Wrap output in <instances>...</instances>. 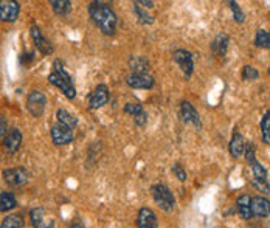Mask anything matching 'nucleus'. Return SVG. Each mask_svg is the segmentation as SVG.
<instances>
[{"label": "nucleus", "instance_id": "nucleus-1", "mask_svg": "<svg viewBox=\"0 0 270 228\" xmlns=\"http://www.w3.org/2000/svg\"><path fill=\"white\" fill-rule=\"evenodd\" d=\"M89 14L93 22L99 27L104 34H114L117 28V14L114 10L102 2H92L89 7Z\"/></svg>", "mask_w": 270, "mask_h": 228}, {"label": "nucleus", "instance_id": "nucleus-2", "mask_svg": "<svg viewBox=\"0 0 270 228\" xmlns=\"http://www.w3.org/2000/svg\"><path fill=\"white\" fill-rule=\"evenodd\" d=\"M48 82L58 87L62 93H64L69 99H73L76 96V89L73 86V79L64 69V64L56 59L53 64V72L48 75Z\"/></svg>", "mask_w": 270, "mask_h": 228}, {"label": "nucleus", "instance_id": "nucleus-3", "mask_svg": "<svg viewBox=\"0 0 270 228\" xmlns=\"http://www.w3.org/2000/svg\"><path fill=\"white\" fill-rule=\"evenodd\" d=\"M151 193H152L154 200L157 202V205L160 206L161 210L168 211V213L174 210V205H176L174 196H173V193L168 188H166L165 185H161V183L154 185L152 188H151Z\"/></svg>", "mask_w": 270, "mask_h": 228}, {"label": "nucleus", "instance_id": "nucleus-4", "mask_svg": "<svg viewBox=\"0 0 270 228\" xmlns=\"http://www.w3.org/2000/svg\"><path fill=\"white\" fill-rule=\"evenodd\" d=\"M45 104H47V98L44 93H40L37 90L31 92L27 98V109L30 110V113L33 117H40L45 110Z\"/></svg>", "mask_w": 270, "mask_h": 228}, {"label": "nucleus", "instance_id": "nucleus-5", "mask_svg": "<svg viewBox=\"0 0 270 228\" xmlns=\"http://www.w3.org/2000/svg\"><path fill=\"white\" fill-rule=\"evenodd\" d=\"M20 13V5L16 0H0V20L14 22Z\"/></svg>", "mask_w": 270, "mask_h": 228}, {"label": "nucleus", "instance_id": "nucleus-6", "mask_svg": "<svg viewBox=\"0 0 270 228\" xmlns=\"http://www.w3.org/2000/svg\"><path fill=\"white\" fill-rule=\"evenodd\" d=\"M4 180L11 186H22L28 182V173L22 166L10 168L4 171Z\"/></svg>", "mask_w": 270, "mask_h": 228}, {"label": "nucleus", "instance_id": "nucleus-7", "mask_svg": "<svg viewBox=\"0 0 270 228\" xmlns=\"http://www.w3.org/2000/svg\"><path fill=\"white\" fill-rule=\"evenodd\" d=\"M180 118L185 121V123H190L193 126H196L197 129L202 128V121H200V117L197 113V110L194 109V106L188 101H182L180 102Z\"/></svg>", "mask_w": 270, "mask_h": 228}, {"label": "nucleus", "instance_id": "nucleus-8", "mask_svg": "<svg viewBox=\"0 0 270 228\" xmlns=\"http://www.w3.org/2000/svg\"><path fill=\"white\" fill-rule=\"evenodd\" d=\"M51 140L58 146H62V144H69L73 141V129L62 126V124H55L51 128Z\"/></svg>", "mask_w": 270, "mask_h": 228}, {"label": "nucleus", "instance_id": "nucleus-9", "mask_svg": "<svg viewBox=\"0 0 270 228\" xmlns=\"http://www.w3.org/2000/svg\"><path fill=\"white\" fill-rule=\"evenodd\" d=\"M173 59L180 66V69L183 70L185 76H191L193 70H194V61H193V54L186 50H176L173 53Z\"/></svg>", "mask_w": 270, "mask_h": 228}, {"label": "nucleus", "instance_id": "nucleus-10", "mask_svg": "<svg viewBox=\"0 0 270 228\" xmlns=\"http://www.w3.org/2000/svg\"><path fill=\"white\" fill-rule=\"evenodd\" d=\"M126 82L132 89H151L154 86V78L148 73H131Z\"/></svg>", "mask_w": 270, "mask_h": 228}, {"label": "nucleus", "instance_id": "nucleus-11", "mask_svg": "<svg viewBox=\"0 0 270 228\" xmlns=\"http://www.w3.org/2000/svg\"><path fill=\"white\" fill-rule=\"evenodd\" d=\"M109 101V89L106 86H98L90 95H89V107L92 110L99 109Z\"/></svg>", "mask_w": 270, "mask_h": 228}, {"label": "nucleus", "instance_id": "nucleus-12", "mask_svg": "<svg viewBox=\"0 0 270 228\" xmlns=\"http://www.w3.org/2000/svg\"><path fill=\"white\" fill-rule=\"evenodd\" d=\"M138 228H158V220L151 208H141L137 216Z\"/></svg>", "mask_w": 270, "mask_h": 228}, {"label": "nucleus", "instance_id": "nucleus-13", "mask_svg": "<svg viewBox=\"0 0 270 228\" xmlns=\"http://www.w3.org/2000/svg\"><path fill=\"white\" fill-rule=\"evenodd\" d=\"M250 208H252L253 216L267 217L270 214V200H267L265 197H261V196H255V197H252Z\"/></svg>", "mask_w": 270, "mask_h": 228}, {"label": "nucleus", "instance_id": "nucleus-14", "mask_svg": "<svg viewBox=\"0 0 270 228\" xmlns=\"http://www.w3.org/2000/svg\"><path fill=\"white\" fill-rule=\"evenodd\" d=\"M30 33H31V37H33V40H34V44H36V48H37L40 53H42V54H50V53L53 51L51 44L42 36V33H40L39 27L33 25V27L30 28Z\"/></svg>", "mask_w": 270, "mask_h": 228}, {"label": "nucleus", "instance_id": "nucleus-15", "mask_svg": "<svg viewBox=\"0 0 270 228\" xmlns=\"http://www.w3.org/2000/svg\"><path fill=\"white\" fill-rule=\"evenodd\" d=\"M31 223L34 228H51L53 226V219L47 216L44 208H34L30 213Z\"/></svg>", "mask_w": 270, "mask_h": 228}, {"label": "nucleus", "instance_id": "nucleus-16", "mask_svg": "<svg viewBox=\"0 0 270 228\" xmlns=\"http://www.w3.org/2000/svg\"><path fill=\"white\" fill-rule=\"evenodd\" d=\"M20 143H22V132H20L19 129L14 128V129L7 132L4 144H5V149L8 152H11V154L16 152L20 148Z\"/></svg>", "mask_w": 270, "mask_h": 228}, {"label": "nucleus", "instance_id": "nucleus-17", "mask_svg": "<svg viewBox=\"0 0 270 228\" xmlns=\"http://www.w3.org/2000/svg\"><path fill=\"white\" fill-rule=\"evenodd\" d=\"M228 44H230V39H228L227 34H218L214 42L211 44V51L214 56H224L227 53V48H228Z\"/></svg>", "mask_w": 270, "mask_h": 228}, {"label": "nucleus", "instance_id": "nucleus-18", "mask_svg": "<svg viewBox=\"0 0 270 228\" xmlns=\"http://www.w3.org/2000/svg\"><path fill=\"white\" fill-rule=\"evenodd\" d=\"M244 149H245L244 137L239 132H235L233 137H232V141H230V154H232V157H235V158L241 157L244 154Z\"/></svg>", "mask_w": 270, "mask_h": 228}, {"label": "nucleus", "instance_id": "nucleus-19", "mask_svg": "<svg viewBox=\"0 0 270 228\" xmlns=\"http://www.w3.org/2000/svg\"><path fill=\"white\" fill-rule=\"evenodd\" d=\"M250 202H252V197H248L247 194L241 196L238 200H236V205H238V211L241 214L242 219H250L253 214H252V208H250Z\"/></svg>", "mask_w": 270, "mask_h": 228}, {"label": "nucleus", "instance_id": "nucleus-20", "mask_svg": "<svg viewBox=\"0 0 270 228\" xmlns=\"http://www.w3.org/2000/svg\"><path fill=\"white\" fill-rule=\"evenodd\" d=\"M17 205L16 196L10 191H4L0 194V213H7L10 210H13Z\"/></svg>", "mask_w": 270, "mask_h": 228}, {"label": "nucleus", "instance_id": "nucleus-21", "mask_svg": "<svg viewBox=\"0 0 270 228\" xmlns=\"http://www.w3.org/2000/svg\"><path fill=\"white\" fill-rule=\"evenodd\" d=\"M56 118H58L59 124H62V126H67L70 129H75L76 124H78V120L73 115H70L67 110H64V109H59L56 112Z\"/></svg>", "mask_w": 270, "mask_h": 228}, {"label": "nucleus", "instance_id": "nucleus-22", "mask_svg": "<svg viewBox=\"0 0 270 228\" xmlns=\"http://www.w3.org/2000/svg\"><path fill=\"white\" fill-rule=\"evenodd\" d=\"M129 66L134 70V73H148L149 70V62L140 56H132L129 61Z\"/></svg>", "mask_w": 270, "mask_h": 228}, {"label": "nucleus", "instance_id": "nucleus-23", "mask_svg": "<svg viewBox=\"0 0 270 228\" xmlns=\"http://www.w3.org/2000/svg\"><path fill=\"white\" fill-rule=\"evenodd\" d=\"M50 5L58 16H66L72 11V2L69 0H50Z\"/></svg>", "mask_w": 270, "mask_h": 228}, {"label": "nucleus", "instance_id": "nucleus-24", "mask_svg": "<svg viewBox=\"0 0 270 228\" xmlns=\"http://www.w3.org/2000/svg\"><path fill=\"white\" fill-rule=\"evenodd\" d=\"M25 222H24V217L20 214H10L4 219L2 225L0 228H24Z\"/></svg>", "mask_w": 270, "mask_h": 228}, {"label": "nucleus", "instance_id": "nucleus-25", "mask_svg": "<svg viewBox=\"0 0 270 228\" xmlns=\"http://www.w3.org/2000/svg\"><path fill=\"white\" fill-rule=\"evenodd\" d=\"M255 44L261 48H270V31L259 30L255 37Z\"/></svg>", "mask_w": 270, "mask_h": 228}, {"label": "nucleus", "instance_id": "nucleus-26", "mask_svg": "<svg viewBox=\"0 0 270 228\" xmlns=\"http://www.w3.org/2000/svg\"><path fill=\"white\" fill-rule=\"evenodd\" d=\"M261 131H262V141L265 144H270V112H267L261 120Z\"/></svg>", "mask_w": 270, "mask_h": 228}, {"label": "nucleus", "instance_id": "nucleus-27", "mask_svg": "<svg viewBox=\"0 0 270 228\" xmlns=\"http://www.w3.org/2000/svg\"><path fill=\"white\" fill-rule=\"evenodd\" d=\"M250 166H252V171H253V176L256 180H267V171L259 161H253Z\"/></svg>", "mask_w": 270, "mask_h": 228}, {"label": "nucleus", "instance_id": "nucleus-28", "mask_svg": "<svg viewBox=\"0 0 270 228\" xmlns=\"http://www.w3.org/2000/svg\"><path fill=\"white\" fill-rule=\"evenodd\" d=\"M258 78H259V72H258L255 67L245 66V67L242 69V79H245V81H255V79H258Z\"/></svg>", "mask_w": 270, "mask_h": 228}, {"label": "nucleus", "instance_id": "nucleus-29", "mask_svg": "<svg viewBox=\"0 0 270 228\" xmlns=\"http://www.w3.org/2000/svg\"><path fill=\"white\" fill-rule=\"evenodd\" d=\"M135 14L138 17V22L140 24H144V25H148V24H152L154 22V17L148 14V11H143L140 7H135Z\"/></svg>", "mask_w": 270, "mask_h": 228}, {"label": "nucleus", "instance_id": "nucleus-30", "mask_svg": "<svg viewBox=\"0 0 270 228\" xmlns=\"http://www.w3.org/2000/svg\"><path fill=\"white\" fill-rule=\"evenodd\" d=\"M124 112L132 115V117H137L138 113L143 112V107H141V104H138V102H128V104L124 106Z\"/></svg>", "mask_w": 270, "mask_h": 228}, {"label": "nucleus", "instance_id": "nucleus-31", "mask_svg": "<svg viewBox=\"0 0 270 228\" xmlns=\"http://www.w3.org/2000/svg\"><path fill=\"white\" fill-rule=\"evenodd\" d=\"M244 155H245L247 163L252 164L253 161H256V158H255V144H253V143H247V144H245Z\"/></svg>", "mask_w": 270, "mask_h": 228}, {"label": "nucleus", "instance_id": "nucleus-32", "mask_svg": "<svg viewBox=\"0 0 270 228\" xmlns=\"http://www.w3.org/2000/svg\"><path fill=\"white\" fill-rule=\"evenodd\" d=\"M228 5H230V8H232V13H233V16H235V20H236V22L242 24V22H244V19H245V16H244L242 10L239 8V5H238L236 2H228Z\"/></svg>", "mask_w": 270, "mask_h": 228}, {"label": "nucleus", "instance_id": "nucleus-33", "mask_svg": "<svg viewBox=\"0 0 270 228\" xmlns=\"http://www.w3.org/2000/svg\"><path fill=\"white\" fill-rule=\"evenodd\" d=\"M252 185L255 186L256 190H259L261 193H265V194H268L270 193V185H268V182L267 180H253L252 182Z\"/></svg>", "mask_w": 270, "mask_h": 228}, {"label": "nucleus", "instance_id": "nucleus-34", "mask_svg": "<svg viewBox=\"0 0 270 228\" xmlns=\"http://www.w3.org/2000/svg\"><path fill=\"white\" fill-rule=\"evenodd\" d=\"M134 120H135V124H137V126L143 128V126H146V124H148V113L143 110L141 113H138L137 117H134Z\"/></svg>", "mask_w": 270, "mask_h": 228}, {"label": "nucleus", "instance_id": "nucleus-35", "mask_svg": "<svg viewBox=\"0 0 270 228\" xmlns=\"http://www.w3.org/2000/svg\"><path fill=\"white\" fill-rule=\"evenodd\" d=\"M173 171H174V174H176V177L180 180V182H185L186 180V177H188V176H186V173H185V169L180 166V164L177 163V164H174V168H173Z\"/></svg>", "mask_w": 270, "mask_h": 228}, {"label": "nucleus", "instance_id": "nucleus-36", "mask_svg": "<svg viewBox=\"0 0 270 228\" xmlns=\"http://www.w3.org/2000/svg\"><path fill=\"white\" fill-rule=\"evenodd\" d=\"M5 135H7V120H5V117L0 115V140H2Z\"/></svg>", "mask_w": 270, "mask_h": 228}, {"label": "nucleus", "instance_id": "nucleus-37", "mask_svg": "<svg viewBox=\"0 0 270 228\" xmlns=\"http://www.w3.org/2000/svg\"><path fill=\"white\" fill-rule=\"evenodd\" d=\"M137 5H144V7H148V8H152L154 2H151V0H149V2H146V0H138Z\"/></svg>", "mask_w": 270, "mask_h": 228}, {"label": "nucleus", "instance_id": "nucleus-38", "mask_svg": "<svg viewBox=\"0 0 270 228\" xmlns=\"http://www.w3.org/2000/svg\"><path fill=\"white\" fill-rule=\"evenodd\" d=\"M70 228H84V226H82L81 223H78V222H76V223H73V225H72Z\"/></svg>", "mask_w": 270, "mask_h": 228}, {"label": "nucleus", "instance_id": "nucleus-39", "mask_svg": "<svg viewBox=\"0 0 270 228\" xmlns=\"http://www.w3.org/2000/svg\"><path fill=\"white\" fill-rule=\"evenodd\" d=\"M268 75H270V67H268Z\"/></svg>", "mask_w": 270, "mask_h": 228}]
</instances>
